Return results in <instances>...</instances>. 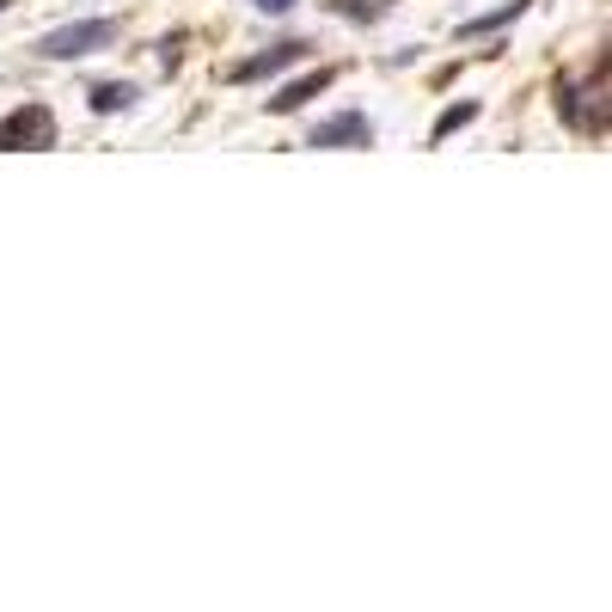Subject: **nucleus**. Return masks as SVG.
Wrapping results in <instances>:
<instances>
[{
  "label": "nucleus",
  "mask_w": 612,
  "mask_h": 612,
  "mask_svg": "<svg viewBox=\"0 0 612 612\" xmlns=\"http://www.w3.org/2000/svg\"><path fill=\"white\" fill-rule=\"evenodd\" d=\"M306 55H313V43H306V38H282V43H270V50L233 62V67H226V81H233V86H257V81H270V74H282V67H300Z\"/></svg>",
  "instance_id": "obj_3"
},
{
  "label": "nucleus",
  "mask_w": 612,
  "mask_h": 612,
  "mask_svg": "<svg viewBox=\"0 0 612 612\" xmlns=\"http://www.w3.org/2000/svg\"><path fill=\"white\" fill-rule=\"evenodd\" d=\"M117 38H123L117 19H67V25L38 38V55L43 62H81V55H93V50H110Z\"/></svg>",
  "instance_id": "obj_1"
},
{
  "label": "nucleus",
  "mask_w": 612,
  "mask_h": 612,
  "mask_svg": "<svg viewBox=\"0 0 612 612\" xmlns=\"http://www.w3.org/2000/svg\"><path fill=\"white\" fill-rule=\"evenodd\" d=\"M288 7H294V0H257V13H270V19H282Z\"/></svg>",
  "instance_id": "obj_11"
},
{
  "label": "nucleus",
  "mask_w": 612,
  "mask_h": 612,
  "mask_svg": "<svg viewBox=\"0 0 612 612\" xmlns=\"http://www.w3.org/2000/svg\"><path fill=\"white\" fill-rule=\"evenodd\" d=\"M43 147H55L50 105H19L13 117H0V154H43Z\"/></svg>",
  "instance_id": "obj_2"
},
{
  "label": "nucleus",
  "mask_w": 612,
  "mask_h": 612,
  "mask_svg": "<svg viewBox=\"0 0 612 612\" xmlns=\"http://www.w3.org/2000/svg\"><path fill=\"white\" fill-rule=\"evenodd\" d=\"M558 117L570 123V129H582V86H576L570 74L558 81Z\"/></svg>",
  "instance_id": "obj_9"
},
{
  "label": "nucleus",
  "mask_w": 612,
  "mask_h": 612,
  "mask_svg": "<svg viewBox=\"0 0 612 612\" xmlns=\"http://www.w3.org/2000/svg\"><path fill=\"white\" fill-rule=\"evenodd\" d=\"M135 98H141V86H135V81H98L93 93H86V105H93L98 117H117V110H129Z\"/></svg>",
  "instance_id": "obj_6"
},
{
  "label": "nucleus",
  "mask_w": 612,
  "mask_h": 612,
  "mask_svg": "<svg viewBox=\"0 0 612 612\" xmlns=\"http://www.w3.org/2000/svg\"><path fill=\"white\" fill-rule=\"evenodd\" d=\"M532 0H508V7H496V13H478V19H466L460 25V38H490V31H503V25H515L520 13H527Z\"/></svg>",
  "instance_id": "obj_7"
},
{
  "label": "nucleus",
  "mask_w": 612,
  "mask_h": 612,
  "mask_svg": "<svg viewBox=\"0 0 612 612\" xmlns=\"http://www.w3.org/2000/svg\"><path fill=\"white\" fill-rule=\"evenodd\" d=\"M331 86H337V67H313V74H300V81H288V86H282V93L276 98H270V117H294V110H300V105H313V98H319V93H331Z\"/></svg>",
  "instance_id": "obj_5"
},
{
  "label": "nucleus",
  "mask_w": 612,
  "mask_h": 612,
  "mask_svg": "<svg viewBox=\"0 0 612 612\" xmlns=\"http://www.w3.org/2000/svg\"><path fill=\"white\" fill-rule=\"evenodd\" d=\"M331 13L356 19V25H373V19L387 13V0H331Z\"/></svg>",
  "instance_id": "obj_10"
},
{
  "label": "nucleus",
  "mask_w": 612,
  "mask_h": 612,
  "mask_svg": "<svg viewBox=\"0 0 612 612\" xmlns=\"http://www.w3.org/2000/svg\"><path fill=\"white\" fill-rule=\"evenodd\" d=\"M306 147H373V123L361 110H337L306 129Z\"/></svg>",
  "instance_id": "obj_4"
},
{
  "label": "nucleus",
  "mask_w": 612,
  "mask_h": 612,
  "mask_svg": "<svg viewBox=\"0 0 612 612\" xmlns=\"http://www.w3.org/2000/svg\"><path fill=\"white\" fill-rule=\"evenodd\" d=\"M7 7H13V0H0V13H7Z\"/></svg>",
  "instance_id": "obj_12"
},
{
  "label": "nucleus",
  "mask_w": 612,
  "mask_h": 612,
  "mask_svg": "<svg viewBox=\"0 0 612 612\" xmlns=\"http://www.w3.org/2000/svg\"><path fill=\"white\" fill-rule=\"evenodd\" d=\"M466 123H478V105H472V98H466V105H453V110H441L435 129H429V141H447V135L466 129Z\"/></svg>",
  "instance_id": "obj_8"
}]
</instances>
